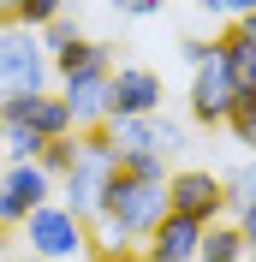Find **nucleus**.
Here are the masks:
<instances>
[{
  "mask_svg": "<svg viewBox=\"0 0 256 262\" xmlns=\"http://www.w3.org/2000/svg\"><path fill=\"white\" fill-rule=\"evenodd\" d=\"M18 232H24V256H42V262H83L90 256V221L72 214L60 196L42 203L36 214H24Z\"/></svg>",
  "mask_w": 256,
  "mask_h": 262,
  "instance_id": "obj_1",
  "label": "nucleus"
},
{
  "mask_svg": "<svg viewBox=\"0 0 256 262\" xmlns=\"http://www.w3.org/2000/svg\"><path fill=\"white\" fill-rule=\"evenodd\" d=\"M113 173H119V161H113L101 125L96 131H78V161H72V173L54 185V196H60L72 214L96 221V209H101V196H108V179H113Z\"/></svg>",
  "mask_w": 256,
  "mask_h": 262,
  "instance_id": "obj_2",
  "label": "nucleus"
},
{
  "mask_svg": "<svg viewBox=\"0 0 256 262\" xmlns=\"http://www.w3.org/2000/svg\"><path fill=\"white\" fill-rule=\"evenodd\" d=\"M54 83V66H48V48L42 36L24 30V24H0V101L12 96H36Z\"/></svg>",
  "mask_w": 256,
  "mask_h": 262,
  "instance_id": "obj_3",
  "label": "nucleus"
},
{
  "mask_svg": "<svg viewBox=\"0 0 256 262\" xmlns=\"http://www.w3.org/2000/svg\"><path fill=\"white\" fill-rule=\"evenodd\" d=\"M167 209L185 214V221H221L226 214V191H221V173H208V167H179L167 173Z\"/></svg>",
  "mask_w": 256,
  "mask_h": 262,
  "instance_id": "obj_4",
  "label": "nucleus"
},
{
  "mask_svg": "<svg viewBox=\"0 0 256 262\" xmlns=\"http://www.w3.org/2000/svg\"><path fill=\"white\" fill-rule=\"evenodd\" d=\"M239 96H244V90L232 83L221 48H215V60L191 66V119H197V125H226L232 107H239Z\"/></svg>",
  "mask_w": 256,
  "mask_h": 262,
  "instance_id": "obj_5",
  "label": "nucleus"
},
{
  "mask_svg": "<svg viewBox=\"0 0 256 262\" xmlns=\"http://www.w3.org/2000/svg\"><path fill=\"white\" fill-rule=\"evenodd\" d=\"M42 203H54V179L36 161H6V179H0V232H18V221L36 214Z\"/></svg>",
  "mask_w": 256,
  "mask_h": 262,
  "instance_id": "obj_6",
  "label": "nucleus"
},
{
  "mask_svg": "<svg viewBox=\"0 0 256 262\" xmlns=\"http://www.w3.org/2000/svg\"><path fill=\"white\" fill-rule=\"evenodd\" d=\"M161 78L149 66H113L108 72V119H149L161 114Z\"/></svg>",
  "mask_w": 256,
  "mask_h": 262,
  "instance_id": "obj_7",
  "label": "nucleus"
},
{
  "mask_svg": "<svg viewBox=\"0 0 256 262\" xmlns=\"http://www.w3.org/2000/svg\"><path fill=\"white\" fill-rule=\"evenodd\" d=\"M197 245H203V221H185V214H161L155 232L137 245V262H197Z\"/></svg>",
  "mask_w": 256,
  "mask_h": 262,
  "instance_id": "obj_8",
  "label": "nucleus"
},
{
  "mask_svg": "<svg viewBox=\"0 0 256 262\" xmlns=\"http://www.w3.org/2000/svg\"><path fill=\"white\" fill-rule=\"evenodd\" d=\"M0 114H6V125H30V131H42V137H66V131H72V114H66L60 90L12 96V101H0Z\"/></svg>",
  "mask_w": 256,
  "mask_h": 262,
  "instance_id": "obj_9",
  "label": "nucleus"
},
{
  "mask_svg": "<svg viewBox=\"0 0 256 262\" xmlns=\"http://www.w3.org/2000/svg\"><path fill=\"white\" fill-rule=\"evenodd\" d=\"M60 101L72 114V131L108 125V72H83V78H60Z\"/></svg>",
  "mask_w": 256,
  "mask_h": 262,
  "instance_id": "obj_10",
  "label": "nucleus"
},
{
  "mask_svg": "<svg viewBox=\"0 0 256 262\" xmlns=\"http://www.w3.org/2000/svg\"><path fill=\"white\" fill-rule=\"evenodd\" d=\"M54 78H83V72H113V48L96 42V36H78V42H66V48L48 54Z\"/></svg>",
  "mask_w": 256,
  "mask_h": 262,
  "instance_id": "obj_11",
  "label": "nucleus"
},
{
  "mask_svg": "<svg viewBox=\"0 0 256 262\" xmlns=\"http://www.w3.org/2000/svg\"><path fill=\"white\" fill-rule=\"evenodd\" d=\"M215 48H221L232 83H239V90H256V42H250V36H244L239 24H226V30L215 36Z\"/></svg>",
  "mask_w": 256,
  "mask_h": 262,
  "instance_id": "obj_12",
  "label": "nucleus"
},
{
  "mask_svg": "<svg viewBox=\"0 0 256 262\" xmlns=\"http://www.w3.org/2000/svg\"><path fill=\"white\" fill-rule=\"evenodd\" d=\"M197 262H244V238L232 221H208L203 245H197Z\"/></svg>",
  "mask_w": 256,
  "mask_h": 262,
  "instance_id": "obj_13",
  "label": "nucleus"
},
{
  "mask_svg": "<svg viewBox=\"0 0 256 262\" xmlns=\"http://www.w3.org/2000/svg\"><path fill=\"white\" fill-rule=\"evenodd\" d=\"M72 161H78V131H66V137H48V143H42V155H36V167H42L54 185L72 173Z\"/></svg>",
  "mask_w": 256,
  "mask_h": 262,
  "instance_id": "obj_14",
  "label": "nucleus"
},
{
  "mask_svg": "<svg viewBox=\"0 0 256 262\" xmlns=\"http://www.w3.org/2000/svg\"><path fill=\"white\" fill-rule=\"evenodd\" d=\"M221 191H226V209H250L256 203V155L239 161L232 173H221Z\"/></svg>",
  "mask_w": 256,
  "mask_h": 262,
  "instance_id": "obj_15",
  "label": "nucleus"
},
{
  "mask_svg": "<svg viewBox=\"0 0 256 262\" xmlns=\"http://www.w3.org/2000/svg\"><path fill=\"white\" fill-rule=\"evenodd\" d=\"M42 143H48L42 131H30V125H6L0 155H6V161H36V155H42Z\"/></svg>",
  "mask_w": 256,
  "mask_h": 262,
  "instance_id": "obj_16",
  "label": "nucleus"
},
{
  "mask_svg": "<svg viewBox=\"0 0 256 262\" xmlns=\"http://www.w3.org/2000/svg\"><path fill=\"white\" fill-rule=\"evenodd\" d=\"M226 131H232V137H239V143L256 155V90H244V96H239V107H232Z\"/></svg>",
  "mask_w": 256,
  "mask_h": 262,
  "instance_id": "obj_17",
  "label": "nucleus"
},
{
  "mask_svg": "<svg viewBox=\"0 0 256 262\" xmlns=\"http://www.w3.org/2000/svg\"><path fill=\"white\" fill-rule=\"evenodd\" d=\"M66 6H72V0H18V18H12V24H24V30H42V24H48V18H60Z\"/></svg>",
  "mask_w": 256,
  "mask_h": 262,
  "instance_id": "obj_18",
  "label": "nucleus"
},
{
  "mask_svg": "<svg viewBox=\"0 0 256 262\" xmlns=\"http://www.w3.org/2000/svg\"><path fill=\"white\" fill-rule=\"evenodd\" d=\"M155 149H161V155H185V149H191L185 125H179V119H161V114H155Z\"/></svg>",
  "mask_w": 256,
  "mask_h": 262,
  "instance_id": "obj_19",
  "label": "nucleus"
},
{
  "mask_svg": "<svg viewBox=\"0 0 256 262\" xmlns=\"http://www.w3.org/2000/svg\"><path fill=\"white\" fill-rule=\"evenodd\" d=\"M119 173H137V179H167V155H131V161H119Z\"/></svg>",
  "mask_w": 256,
  "mask_h": 262,
  "instance_id": "obj_20",
  "label": "nucleus"
},
{
  "mask_svg": "<svg viewBox=\"0 0 256 262\" xmlns=\"http://www.w3.org/2000/svg\"><path fill=\"white\" fill-rule=\"evenodd\" d=\"M108 6H113V12H125V18H155L167 0H108Z\"/></svg>",
  "mask_w": 256,
  "mask_h": 262,
  "instance_id": "obj_21",
  "label": "nucleus"
},
{
  "mask_svg": "<svg viewBox=\"0 0 256 262\" xmlns=\"http://www.w3.org/2000/svg\"><path fill=\"white\" fill-rule=\"evenodd\" d=\"M179 54H185L191 66H203V60H215V42H208V36H185V42H179Z\"/></svg>",
  "mask_w": 256,
  "mask_h": 262,
  "instance_id": "obj_22",
  "label": "nucleus"
},
{
  "mask_svg": "<svg viewBox=\"0 0 256 262\" xmlns=\"http://www.w3.org/2000/svg\"><path fill=\"white\" fill-rule=\"evenodd\" d=\"M232 227H239L244 250H256V203H250V209H232Z\"/></svg>",
  "mask_w": 256,
  "mask_h": 262,
  "instance_id": "obj_23",
  "label": "nucleus"
},
{
  "mask_svg": "<svg viewBox=\"0 0 256 262\" xmlns=\"http://www.w3.org/2000/svg\"><path fill=\"white\" fill-rule=\"evenodd\" d=\"M208 12H221V18H244V12H256V0H203Z\"/></svg>",
  "mask_w": 256,
  "mask_h": 262,
  "instance_id": "obj_24",
  "label": "nucleus"
},
{
  "mask_svg": "<svg viewBox=\"0 0 256 262\" xmlns=\"http://www.w3.org/2000/svg\"><path fill=\"white\" fill-rule=\"evenodd\" d=\"M232 24H239V30H244V36H250V42H256V12H244V18H232Z\"/></svg>",
  "mask_w": 256,
  "mask_h": 262,
  "instance_id": "obj_25",
  "label": "nucleus"
},
{
  "mask_svg": "<svg viewBox=\"0 0 256 262\" xmlns=\"http://www.w3.org/2000/svg\"><path fill=\"white\" fill-rule=\"evenodd\" d=\"M18 18V0H0V24H12Z\"/></svg>",
  "mask_w": 256,
  "mask_h": 262,
  "instance_id": "obj_26",
  "label": "nucleus"
},
{
  "mask_svg": "<svg viewBox=\"0 0 256 262\" xmlns=\"http://www.w3.org/2000/svg\"><path fill=\"white\" fill-rule=\"evenodd\" d=\"M0 262H12V256H6V232H0Z\"/></svg>",
  "mask_w": 256,
  "mask_h": 262,
  "instance_id": "obj_27",
  "label": "nucleus"
},
{
  "mask_svg": "<svg viewBox=\"0 0 256 262\" xmlns=\"http://www.w3.org/2000/svg\"><path fill=\"white\" fill-rule=\"evenodd\" d=\"M0 143H6V114H0Z\"/></svg>",
  "mask_w": 256,
  "mask_h": 262,
  "instance_id": "obj_28",
  "label": "nucleus"
},
{
  "mask_svg": "<svg viewBox=\"0 0 256 262\" xmlns=\"http://www.w3.org/2000/svg\"><path fill=\"white\" fill-rule=\"evenodd\" d=\"M0 179H6V155H0Z\"/></svg>",
  "mask_w": 256,
  "mask_h": 262,
  "instance_id": "obj_29",
  "label": "nucleus"
},
{
  "mask_svg": "<svg viewBox=\"0 0 256 262\" xmlns=\"http://www.w3.org/2000/svg\"><path fill=\"white\" fill-rule=\"evenodd\" d=\"M244 262H256V250H244Z\"/></svg>",
  "mask_w": 256,
  "mask_h": 262,
  "instance_id": "obj_30",
  "label": "nucleus"
},
{
  "mask_svg": "<svg viewBox=\"0 0 256 262\" xmlns=\"http://www.w3.org/2000/svg\"><path fill=\"white\" fill-rule=\"evenodd\" d=\"M18 262H42V256H18Z\"/></svg>",
  "mask_w": 256,
  "mask_h": 262,
  "instance_id": "obj_31",
  "label": "nucleus"
}]
</instances>
